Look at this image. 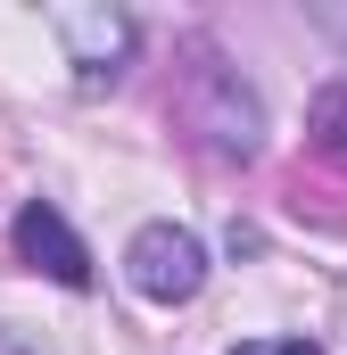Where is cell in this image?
Returning a JSON list of instances; mask_svg holds the SVG:
<instances>
[{
  "label": "cell",
  "instance_id": "cell-6",
  "mask_svg": "<svg viewBox=\"0 0 347 355\" xmlns=\"http://www.w3.org/2000/svg\"><path fill=\"white\" fill-rule=\"evenodd\" d=\"M232 355H323V347H314V339H273V347H264V339H240Z\"/></svg>",
  "mask_w": 347,
  "mask_h": 355
},
{
  "label": "cell",
  "instance_id": "cell-5",
  "mask_svg": "<svg viewBox=\"0 0 347 355\" xmlns=\"http://www.w3.org/2000/svg\"><path fill=\"white\" fill-rule=\"evenodd\" d=\"M306 132H314V149L331 157V166H347V75L323 99H314V116H306Z\"/></svg>",
  "mask_w": 347,
  "mask_h": 355
},
{
  "label": "cell",
  "instance_id": "cell-3",
  "mask_svg": "<svg viewBox=\"0 0 347 355\" xmlns=\"http://www.w3.org/2000/svg\"><path fill=\"white\" fill-rule=\"evenodd\" d=\"M17 257H25L33 272H50L58 289H91V248L67 232V215H58V207H42V198L17 215Z\"/></svg>",
  "mask_w": 347,
  "mask_h": 355
},
{
  "label": "cell",
  "instance_id": "cell-2",
  "mask_svg": "<svg viewBox=\"0 0 347 355\" xmlns=\"http://www.w3.org/2000/svg\"><path fill=\"white\" fill-rule=\"evenodd\" d=\"M124 281H133L149 306H190V297L207 289V248H198V232H182V223H141L133 248H124Z\"/></svg>",
  "mask_w": 347,
  "mask_h": 355
},
{
  "label": "cell",
  "instance_id": "cell-4",
  "mask_svg": "<svg viewBox=\"0 0 347 355\" xmlns=\"http://www.w3.org/2000/svg\"><path fill=\"white\" fill-rule=\"evenodd\" d=\"M58 33L75 42V67H83V83H99V75H116L124 58H133V17H58Z\"/></svg>",
  "mask_w": 347,
  "mask_h": 355
},
{
  "label": "cell",
  "instance_id": "cell-1",
  "mask_svg": "<svg viewBox=\"0 0 347 355\" xmlns=\"http://www.w3.org/2000/svg\"><path fill=\"white\" fill-rule=\"evenodd\" d=\"M182 124H190L215 157H240V166L264 149V99L240 83V67H223V58H198V67H190Z\"/></svg>",
  "mask_w": 347,
  "mask_h": 355
}]
</instances>
